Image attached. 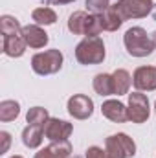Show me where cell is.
<instances>
[{
	"instance_id": "6da1fadb",
	"label": "cell",
	"mask_w": 156,
	"mask_h": 158,
	"mask_svg": "<svg viewBox=\"0 0 156 158\" xmlns=\"http://www.w3.org/2000/svg\"><path fill=\"white\" fill-rule=\"evenodd\" d=\"M123 42H125V48L130 55L134 57H145V55H151L154 52V44H153V39L145 33L143 28H130L127 30L125 37H123Z\"/></svg>"
},
{
	"instance_id": "7a4b0ae2",
	"label": "cell",
	"mask_w": 156,
	"mask_h": 158,
	"mask_svg": "<svg viewBox=\"0 0 156 158\" xmlns=\"http://www.w3.org/2000/svg\"><path fill=\"white\" fill-rule=\"evenodd\" d=\"M76 59L81 64H99L105 59V44L99 37H84L76 48Z\"/></svg>"
},
{
	"instance_id": "3957f363",
	"label": "cell",
	"mask_w": 156,
	"mask_h": 158,
	"mask_svg": "<svg viewBox=\"0 0 156 158\" xmlns=\"http://www.w3.org/2000/svg\"><path fill=\"white\" fill-rule=\"evenodd\" d=\"M63 66V53L59 50H46L33 55L31 59V68L39 76H50L59 72Z\"/></svg>"
},
{
	"instance_id": "277c9868",
	"label": "cell",
	"mask_w": 156,
	"mask_h": 158,
	"mask_svg": "<svg viewBox=\"0 0 156 158\" xmlns=\"http://www.w3.org/2000/svg\"><path fill=\"white\" fill-rule=\"evenodd\" d=\"M105 147L109 158H130L136 155V143L123 132L109 136L105 140Z\"/></svg>"
},
{
	"instance_id": "5b68a950",
	"label": "cell",
	"mask_w": 156,
	"mask_h": 158,
	"mask_svg": "<svg viewBox=\"0 0 156 158\" xmlns=\"http://www.w3.org/2000/svg\"><path fill=\"white\" fill-rule=\"evenodd\" d=\"M117 11V15L127 20V19H142L147 17L151 13V9L154 7L153 0H117L112 6Z\"/></svg>"
},
{
	"instance_id": "8992f818",
	"label": "cell",
	"mask_w": 156,
	"mask_h": 158,
	"mask_svg": "<svg viewBox=\"0 0 156 158\" xmlns=\"http://www.w3.org/2000/svg\"><path fill=\"white\" fill-rule=\"evenodd\" d=\"M129 119L134 123H143L145 119L149 118V99L145 94L142 92H132L129 94Z\"/></svg>"
},
{
	"instance_id": "52a82bcc",
	"label": "cell",
	"mask_w": 156,
	"mask_h": 158,
	"mask_svg": "<svg viewBox=\"0 0 156 158\" xmlns=\"http://www.w3.org/2000/svg\"><path fill=\"white\" fill-rule=\"evenodd\" d=\"M68 112L76 119H86L94 112V101L88 96L76 94L68 99Z\"/></svg>"
},
{
	"instance_id": "ba28073f",
	"label": "cell",
	"mask_w": 156,
	"mask_h": 158,
	"mask_svg": "<svg viewBox=\"0 0 156 158\" xmlns=\"http://www.w3.org/2000/svg\"><path fill=\"white\" fill-rule=\"evenodd\" d=\"M72 134V125L64 119L59 118H50L44 125V136L50 138L51 142H61L66 140Z\"/></svg>"
},
{
	"instance_id": "9c48e42d",
	"label": "cell",
	"mask_w": 156,
	"mask_h": 158,
	"mask_svg": "<svg viewBox=\"0 0 156 158\" xmlns=\"http://www.w3.org/2000/svg\"><path fill=\"white\" fill-rule=\"evenodd\" d=\"M132 83L138 90H156V68L154 66H140L134 72Z\"/></svg>"
},
{
	"instance_id": "30bf717a",
	"label": "cell",
	"mask_w": 156,
	"mask_h": 158,
	"mask_svg": "<svg viewBox=\"0 0 156 158\" xmlns=\"http://www.w3.org/2000/svg\"><path fill=\"white\" fill-rule=\"evenodd\" d=\"M22 37L24 42L30 46V48H44L48 44V33L40 28L39 24H30V26H24L22 28Z\"/></svg>"
},
{
	"instance_id": "8fae6325",
	"label": "cell",
	"mask_w": 156,
	"mask_h": 158,
	"mask_svg": "<svg viewBox=\"0 0 156 158\" xmlns=\"http://www.w3.org/2000/svg\"><path fill=\"white\" fill-rule=\"evenodd\" d=\"M26 42L22 37V31L20 33H15V35H2V50L6 55L9 57H20L26 50Z\"/></svg>"
},
{
	"instance_id": "7c38bea8",
	"label": "cell",
	"mask_w": 156,
	"mask_h": 158,
	"mask_svg": "<svg viewBox=\"0 0 156 158\" xmlns=\"http://www.w3.org/2000/svg\"><path fill=\"white\" fill-rule=\"evenodd\" d=\"M101 112H103L105 118H109L110 121H116V123H123V121L129 119V112H127L125 105L121 101H117V99L105 101L103 107H101Z\"/></svg>"
},
{
	"instance_id": "4fadbf2b",
	"label": "cell",
	"mask_w": 156,
	"mask_h": 158,
	"mask_svg": "<svg viewBox=\"0 0 156 158\" xmlns=\"http://www.w3.org/2000/svg\"><path fill=\"white\" fill-rule=\"evenodd\" d=\"M72 153V145L68 140H61V142H53L51 145L44 147L39 151L35 158H68Z\"/></svg>"
},
{
	"instance_id": "5bb4252c",
	"label": "cell",
	"mask_w": 156,
	"mask_h": 158,
	"mask_svg": "<svg viewBox=\"0 0 156 158\" xmlns=\"http://www.w3.org/2000/svg\"><path fill=\"white\" fill-rule=\"evenodd\" d=\"M42 136H44V125H35L30 123L24 131H22V143L30 149H37L42 143Z\"/></svg>"
},
{
	"instance_id": "9a60e30c",
	"label": "cell",
	"mask_w": 156,
	"mask_h": 158,
	"mask_svg": "<svg viewBox=\"0 0 156 158\" xmlns=\"http://www.w3.org/2000/svg\"><path fill=\"white\" fill-rule=\"evenodd\" d=\"M88 19L90 15L84 11H76L70 15L68 19V30L74 35H86V28H88Z\"/></svg>"
},
{
	"instance_id": "2e32d148",
	"label": "cell",
	"mask_w": 156,
	"mask_h": 158,
	"mask_svg": "<svg viewBox=\"0 0 156 158\" xmlns=\"http://www.w3.org/2000/svg\"><path fill=\"white\" fill-rule=\"evenodd\" d=\"M99 19H101L103 30H107V31H116L117 28L123 24V19L117 15V11L112 6H110L109 9H105L103 13H99Z\"/></svg>"
},
{
	"instance_id": "e0dca14e",
	"label": "cell",
	"mask_w": 156,
	"mask_h": 158,
	"mask_svg": "<svg viewBox=\"0 0 156 158\" xmlns=\"http://www.w3.org/2000/svg\"><path fill=\"white\" fill-rule=\"evenodd\" d=\"M130 83H132V79H130V76H129V72H127V70H123V68H119V70H116V72L112 74L114 94H117V96L127 94V92H129V88H130Z\"/></svg>"
},
{
	"instance_id": "ac0fdd59",
	"label": "cell",
	"mask_w": 156,
	"mask_h": 158,
	"mask_svg": "<svg viewBox=\"0 0 156 158\" xmlns=\"http://www.w3.org/2000/svg\"><path fill=\"white\" fill-rule=\"evenodd\" d=\"M94 90L99 96H112L114 85H112V74H97L94 77Z\"/></svg>"
},
{
	"instance_id": "d6986e66",
	"label": "cell",
	"mask_w": 156,
	"mask_h": 158,
	"mask_svg": "<svg viewBox=\"0 0 156 158\" xmlns=\"http://www.w3.org/2000/svg\"><path fill=\"white\" fill-rule=\"evenodd\" d=\"M31 17H33V20L39 24V26H50V24H55V20H57V15H55V11L51 9V7H37V9H33V13H31Z\"/></svg>"
},
{
	"instance_id": "ffe728a7",
	"label": "cell",
	"mask_w": 156,
	"mask_h": 158,
	"mask_svg": "<svg viewBox=\"0 0 156 158\" xmlns=\"http://www.w3.org/2000/svg\"><path fill=\"white\" fill-rule=\"evenodd\" d=\"M20 112V105L13 99H4L0 103V119L2 121H11L18 116Z\"/></svg>"
},
{
	"instance_id": "44dd1931",
	"label": "cell",
	"mask_w": 156,
	"mask_h": 158,
	"mask_svg": "<svg viewBox=\"0 0 156 158\" xmlns=\"http://www.w3.org/2000/svg\"><path fill=\"white\" fill-rule=\"evenodd\" d=\"M0 31H2V35H15V33H20L22 28H20V22L15 17L4 15L0 19Z\"/></svg>"
},
{
	"instance_id": "7402d4cb",
	"label": "cell",
	"mask_w": 156,
	"mask_h": 158,
	"mask_svg": "<svg viewBox=\"0 0 156 158\" xmlns=\"http://www.w3.org/2000/svg\"><path fill=\"white\" fill-rule=\"evenodd\" d=\"M28 123H35V125H46V121L50 119L48 116V110L46 109H42V107H33V109H30L28 110Z\"/></svg>"
},
{
	"instance_id": "603a6c76",
	"label": "cell",
	"mask_w": 156,
	"mask_h": 158,
	"mask_svg": "<svg viewBox=\"0 0 156 158\" xmlns=\"http://www.w3.org/2000/svg\"><path fill=\"white\" fill-rule=\"evenodd\" d=\"M86 7H88L94 15H99V13H103L105 9H109L110 4H109V0H86Z\"/></svg>"
},
{
	"instance_id": "cb8c5ba5",
	"label": "cell",
	"mask_w": 156,
	"mask_h": 158,
	"mask_svg": "<svg viewBox=\"0 0 156 158\" xmlns=\"http://www.w3.org/2000/svg\"><path fill=\"white\" fill-rule=\"evenodd\" d=\"M86 158H109V155H107V151H103L101 147L94 145V147H88Z\"/></svg>"
},
{
	"instance_id": "d4e9b609",
	"label": "cell",
	"mask_w": 156,
	"mask_h": 158,
	"mask_svg": "<svg viewBox=\"0 0 156 158\" xmlns=\"http://www.w3.org/2000/svg\"><path fill=\"white\" fill-rule=\"evenodd\" d=\"M0 140H2V147H0V151H2V153H6V151L9 149V142H11V136H9V132L2 131V132H0Z\"/></svg>"
},
{
	"instance_id": "484cf974",
	"label": "cell",
	"mask_w": 156,
	"mask_h": 158,
	"mask_svg": "<svg viewBox=\"0 0 156 158\" xmlns=\"http://www.w3.org/2000/svg\"><path fill=\"white\" fill-rule=\"evenodd\" d=\"M70 2H74V0H48V4H57V6H64Z\"/></svg>"
},
{
	"instance_id": "4316f807",
	"label": "cell",
	"mask_w": 156,
	"mask_h": 158,
	"mask_svg": "<svg viewBox=\"0 0 156 158\" xmlns=\"http://www.w3.org/2000/svg\"><path fill=\"white\" fill-rule=\"evenodd\" d=\"M153 44H154V48H156V31L153 33Z\"/></svg>"
},
{
	"instance_id": "83f0119b",
	"label": "cell",
	"mask_w": 156,
	"mask_h": 158,
	"mask_svg": "<svg viewBox=\"0 0 156 158\" xmlns=\"http://www.w3.org/2000/svg\"><path fill=\"white\" fill-rule=\"evenodd\" d=\"M11 158H22V156H11Z\"/></svg>"
},
{
	"instance_id": "f1b7e54d",
	"label": "cell",
	"mask_w": 156,
	"mask_h": 158,
	"mask_svg": "<svg viewBox=\"0 0 156 158\" xmlns=\"http://www.w3.org/2000/svg\"><path fill=\"white\" fill-rule=\"evenodd\" d=\"M76 158H79V156H76Z\"/></svg>"
},
{
	"instance_id": "f546056e",
	"label": "cell",
	"mask_w": 156,
	"mask_h": 158,
	"mask_svg": "<svg viewBox=\"0 0 156 158\" xmlns=\"http://www.w3.org/2000/svg\"><path fill=\"white\" fill-rule=\"evenodd\" d=\"M154 109H156V107H154Z\"/></svg>"
}]
</instances>
